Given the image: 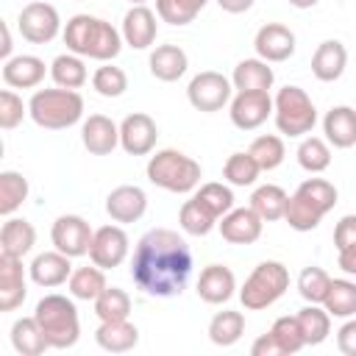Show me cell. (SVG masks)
<instances>
[{"label":"cell","mask_w":356,"mask_h":356,"mask_svg":"<svg viewBox=\"0 0 356 356\" xmlns=\"http://www.w3.org/2000/svg\"><path fill=\"white\" fill-rule=\"evenodd\" d=\"M192 275V250L178 231L150 228L136 242L131 259L134 284L153 298L181 295Z\"/></svg>","instance_id":"1"},{"label":"cell","mask_w":356,"mask_h":356,"mask_svg":"<svg viewBox=\"0 0 356 356\" xmlns=\"http://www.w3.org/2000/svg\"><path fill=\"white\" fill-rule=\"evenodd\" d=\"M64 44L70 53H75L81 58L111 61L120 56L125 39L111 22L92 17V14H75L64 25Z\"/></svg>","instance_id":"2"},{"label":"cell","mask_w":356,"mask_h":356,"mask_svg":"<svg viewBox=\"0 0 356 356\" xmlns=\"http://www.w3.org/2000/svg\"><path fill=\"white\" fill-rule=\"evenodd\" d=\"M337 186L325 178H306L286 200L284 220L292 231H314L320 220L337 206Z\"/></svg>","instance_id":"3"},{"label":"cell","mask_w":356,"mask_h":356,"mask_svg":"<svg viewBox=\"0 0 356 356\" xmlns=\"http://www.w3.org/2000/svg\"><path fill=\"white\" fill-rule=\"evenodd\" d=\"M28 117L44 131H64L83 117V97L75 89H36L28 100Z\"/></svg>","instance_id":"4"},{"label":"cell","mask_w":356,"mask_h":356,"mask_svg":"<svg viewBox=\"0 0 356 356\" xmlns=\"http://www.w3.org/2000/svg\"><path fill=\"white\" fill-rule=\"evenodd\" d=\"M33 317L36 323L42 325L44 337H47V345L56 348V350H64V348H72L81 337V320H78V309L72 303V298L67 295H58V292H50L44 295L36 309H33Z\"/></svg>","instance_id":"5"},{"label":"cell","mask_w":356,"mask_h":356,"mask_svg":"<svg viewBox=\"0 0 356 356\" xmlns=\"http://www.w3.org/2000/svg\"><path fill=\"white\" fill-rule=\"evenodd\" d=\"M147 181L159 189H167V192H175V195H186L192 192L197 184H200V164L175 150V147H164V150H156L147 161Z\"/></svg>","instance_id":"6"},{"label":"cell","mask_w":356,"mask_h":356,"mask_svg":"<svg viewBox=\"0 0 356 356\" xmlns=\"http://www.w3.org/2000/svg\"><path fill=\"white\" fill-rule=\"evenodd\" d=\"M286 289H289V270L281 261L267 259V261H259L253 273L245 278L239 289V300L248 312H261L273 306Z\"/></svg>","instance_id":"7"},{"label":"cell","mask_w":356,"mask_h":356,"mask_svg":"<svg viewBox=\"0 0 356 356\" xmlns=\"http://www.w3.org/2000/svg\"><path fill=\"white\" fill-rule=\"evenodd\" d=\"M273 120L284 136L300 139V136L312 134V128L317 122V108H314L312 97L306 95V89L284 86L273 97Z\"/></svg>","instance_id":"8"},{"label":"cell","mask_w":356,"mask_h":356,"mask_svg":"<svg viewBox=\"0 0 356 356\" xmlns=\"http://www.w3.org/2000/svg\"><path fill=\"white\" fill-rule=\"evenodd\" d=\"M186 97H189L192 108L211 114V111H220L222 106L231 103V97H234V83H231L222 72H217V70H203V72H197V75L189 81Z\"/></svg>","instance_id":"9"},{"label":"cell","mask_w":356,"mask_h":356,"mask_svg":"<svg viewBox=\"0 0 356 356\" xmlns=\"http://www.w3.org/2000/svg\"><path fill=\"white\" fill-rule=\"evenodd\" d=\"M17 28L22 33L25 42L31 44H47L58 36L61 31V17L56 11V6L44 3V0H36V3H28L19 17H17Z\"/></svg>","instance_id":"10"},{"label":"cell","mask_w":356,"mask_h":356,"mask_svg":"<svg viewBox=\"0 0 356 356\" xmlns=\"http://www.w3.org/2000/svg\"><path fill=\"white\" fill-rule=\"evenodd\" d=\"M92 236H95V231L89 228V222L81 214H61V217H56V222L50 228L53 248L67 253L70 259L86 256L92 248Z\"/></svg>","instance_id":"11"},{"label":"cell","mask_w":356,"mask_h":356,"mask_svg":"<svg viewBox=\"0 0 356 356\" xmlns=\"http://www.w3.org/2000/svg\"><path fill=\"white\" fill-rule=\"evenodd\" d=\"M128 250H131V239L122 225H100L92 236L89 259H92V264H97L103 270H114L125 261Z\"/></svg>","instance_id":"12"},{"label":"cell","mask_w":356,"mask_h":356,"mask_svg":"<svg viewBox=\"0 0 356 356\" xmlns=\"http://www.w3.org/2000/svg\"><path fill=\"white\" fill-rule=\"evenodd\" d=\"M228 114L239 131H253L273 114V97L270 92H236L228 103Z\"/></svg>","instance_id":"13"},{"label":"cell","mask_w":356,"mask_h":356,"mask_svg":"<svg viewBox=\"0 0 356 356\" xmlns=\"http://www.w3.org/2000/svg\"><path fill=\"white\" fill-rule=\"evenodd\" d=\"M159 128L156 120L145 111H134L120 122V147L128 156H147L156 147Z\"/></svg>","instance_id":"14"},{"label":"cell","mask_w":356,"mask_h":356,"mask_svg":"<svg viewBox=\"0 0 356 356\" xmlns=\"http://www.w3.org/2000/svg\"><path fill=\"white\" fill-rule=\"evenodd\" d=\"M145 211H147V195L136 184H122V186L111 189L106 197V214L120 225L142 220Z\"/></svg>","instance_id":"15"},{"label":"cell","mask_w":356,"mask_h":356,"mask_svg":"<svg viewBox=\"0 0 356 356\" xmlns=\"http://www.w3.org/2000/svg\"><path fill=\"white\" fill-rule=\"evenodd\" d=\"M253 47H256V56L270 61V64H278V61H286L292 58L295 53V33L281 25V22H267L256 31V39H253Z\"/></svg>","instance_id":"16"},{"label":"cell","mask_w":356,"mask_h":356,"mask_svg":"<svg viewBox=\"0 0 356 356\" xmlns=\"http://www.w3.org/2000/svg\"><path fill=\"white\" fill-rule=\"evenodd\" d=\"M261 225H264V220H261L250 206L231 209V211H228L225 217H220V222H217L222 239L231 242V245H253V242L261 236Z\"/></svg>","instance_id":"17"},{"label":"cell","mask_w":356,"mask_h":356,"mask_svg":"<svg viewBox=\"0 0 356 356\" xmlns=\"http://www.w3.org/2000/svg\"><path fill=\"white\" fill-rule=\"evenodd\" d=\"M25 295H28V281H25L22 259L0 253V312L19 309Z\"/></svg>","instance_id":"18"},{"label":"cell","mask_w":356,"mask_h":356,"mask_svg":"<svg viewBox=\"0 0 356 356\" xmlns=\"http://www.w3.org/2000/svg\"><path fill=\"white\" fill-rule=\"evenodd\" d=\"M156 11H150L147 6H131L122 17V39L128 47L134 50H147L153 42H156V31H159V22H156Z\"/></svg>","instance_id":"19"},{"label":"cell","mask_w":356,"mask_h":356,"mask_svg":"<svg viewBox=\"0 0 356 356\" xmlns=\"http://www.w3.org/2000/svg\"><path fill=\"white\" fill-rule=\"evenodd\" d=\"M81 142L92 156H108L120 145V125L106 114H89L81 125Z\"/></svg>","instance_id":"20"},{"label":"cell","mask_w":356,"mask_h":356,"mask_svg":"<svg viewBox=\"0 0 356 356\" xmlns=\"http://www.w3.org/2000/svg\"><path fill=\"white\" fill-rule=\"evenodd\" d=\"M28 275L36 286H61L70 281L72 275V264H70V256L61 253V250H44L39 253L31 267H28Z\"/></svg>","instance_id":"21"},{"label":"cell","mask_w":356,"mask_h":356,"mask_svg":"<svg viewBox=\"0 0 356 356\" xmlns=\"http://www.w3.org/2000/svg\"><path fill=\"white\" fill-rule=\"evenodd\" d=\"M234 289H236V278H234L231 267H225V264H209V267L200 270L197 298L203 303L220 306V303H225V300L234 298Z\"/></svg>","instance_id":"22"},{"label":"cell","mask_w":356,"mask_h":356,"mask_svg":"<svg viewBox=\"0 0 356 356\" xmlns=\"http://www.w3.org/2000/svg\"><path fill=\"white\" fill-rule=\"evenodd\" d=\"M44 61L39 56H11L8 61H3V81L11 89H36L44 81Z\"/></svg>","instance_id":"23"},{"label":"cell","mask_w":356,"mask_h":356,"mask_svg":"<svg viewBox=\"0 0 356 356\" xmlns=\"http://www.w3.org/2000/svg\"><path fill=\"white\" fill-rule=\"evenodd\" d=\"M348 67V50L339 39H325L317 44L314 56H312V75L323 83H331L337 78H342Z\"/></svg>","instance_id":"24"},{"label":"cell","mask_w":356,"mask_h":356,"mask_svg":"<svg viewBox=\"0 0 356 356\" xmlns=\"http://www.w3.org/2000/svg\"><path fill=\"white\" fill-rule=\"evenodd\" d=\"M323 134H325V142L339 150L353 147L356 145V108L350 106L328 108L323 117Z\"/></svg>","instance_id":"25"},{"label":"cell","mask_w":356,"mask_h":356,"mask_svg":"<svg viewBox=\"0 0 356 356\" xmlns=\"http://www.w3.org/2000/svg\"><path fill=\"white\" fill-rule=\"evenodd\" d=\"M275 81V72L270 67V61L264 58H242L236 67H234V75H231V83L236 92H270Z\"/></svg>","instance_id":"26"},{"label":"cell","mask_w":356,"mask_h":356,"mask_svg":"<svg viewBox=\"0 0 356 356\" xmlns=\"http://www.w3.org/2000/svg\"><path fill=\"white\" fill-rule=\"evenodd\" d=\"M95 342L108 353H125L134 350L139 342V328L125 320H100V328L95 331Z\"/></svg>","instance_id":"27"},{"label":"cell","mask_w":356,"mask_h":356,"mask_svg":"<svg viewBox=\"0 0 356 356\" xmlns=\"http://www.w3.org/2000/svg\"><path fill=\"white\" fill-rule=\"evenodd\" d=\"M147 67H150V75L156 81H164V83H172L178 81L186 67H189V56L184 53V47L178 44H159L150 58H147Z\"/></svg>","instance_id":"28"},{"label":"cell","mask_w":356,"mask_h":356,"mask_svg":"<svg viewBox=\"0 0 356 356\" xmlns=\"http://www.w3.org/2000/svg\"><path fill=\"white\" fill-rule=\"evenodd\" d=\"M36 245V228L25 217H6L0 228V253L6 256H28Z\"/></svg>","instance_id":"29"},{"label":"cell","mask_w":356,"mask_h":356,"mask_svg":"<svg viewBox=\"0 0 356 356\" xmlns=\"http://www.w3.org/2000/svg\"><path fill=\"white\" fill-rule=\"evenodd\" d=\"M11 345H14V350L19 356H42L50 348L42 325L36 323V317L14 320V325H11Z\"/></svg>","instance_id":"30"},{"label":"cell","mask_w":356,"mask_h":356,"mask_svg":"<svg viewBox=\"0 0 356 356\" xmlns=\"http://www.w3.org/2000/svg\"><path fill=\"white\" fill-rule=\"evenodd\" d=\"M286 200H289V195H286L278 184H261V186H256L253 195H250V209H253L264 222H275V220H284Z\"/></svg>","instance_id":"31"},{"label":"cell","mask_w":356,"mask_h":356,"mask_svg":"<svg viewBox=\"0 0 356 356\" xmlns=\"http://www.w3.org/2000/svg\"><path fill=\"white\" fill-rule=\"evenodd\" d=\"M245 334V314L242 312H234V309H225V312H217L209 323V339L220 348H231L242 339Z\"/></svg>","instance_id":"32"},{"label":"cell","mask_w":356,"mask_h":356,"mask_svg":"<svg viewBox=\"0 0 356 356\" xmlns=\"http://www.w3.org/2000/svg\"><path fill=\"white\" fill-rule=\"evenodd\" d=\"M50 78H53V83L61 86V89H81V86L86 83L89 72H86V64H83L81 56H75V53H61V56H56L53 64H50Z\"/></svg>","instance_id":"33"},{"label":"cell","mask_w":356,"mask_h":356,"mask_svg":"<svg viewBox=\"0 0 356 356\" xmlns=\"http://www.w3.org/2000/svg\"><path fill=\"white\" fill-rule=\"evenodd\" d=\"M298 323H300V334L306 345H320L328 339L331 334V314L325 312L323 303H309L298 312Z\"/></svg>","instance_id":"34"},{"label":"cell","mask_w":356,"mask_h":356,"mask_svg":"<svg viewBox=\"0 0 356 356\" xmlns=\"http://www.w3.org/2000/svg\"><path fill=\"white\" fill-rule=\"evenodd\" d=\"M325 312L331 317H356V281L350 278H331V286H328V295L323 300Z\"/></svg>","instance_id":"35"},{"label":"cell","mask_w":356,"mask_h":356,"mask_svg":"<svg viewBox=\"0 0 356 356\" xmlns=\"http://www.w3.org/2000/svg\"><path fill=\"white\" fill-rule=\"evenodd\" d=\"M67 286H70V295H72L75 300H92V303H95V298H97L108 284H106L103 267L92 264V267H78V270H72Z\"/></svg>","instance_id":"36"},{"label":"cell","mask_w":356,"mask_h":356,"mask_svg":"<svg viewBox=\"0 0 356 356\" xmlns=\"http://www.w3.org/2000/svg\"><path fill=\"white\" fill-rule=\"evenodd\" d=\"M28 200V178L17 170L0 172V214L11 217Z\"/></svg>","instance_id":"37"},{"label":"cell","mask_w":356,"mask_h":356,"mask_svg":"<svg viewBox=\"0 0 356 356\" xmlns=\"http://www.w3.org/2000/svg\"><path fill=\"white\" fill-rule=\"evenodd\" d=\"M178 222H181V228L186 231V234H192V236H206V234H211L214 228H217V217L192 195L184 206H181V211H178Z\"/></svg>","instance_id":"38"},{"label":"cell","mask_w":356,"mask_h":356,"mask_svg":"<svg viewBox=\"0 0 356 356\" xmlns=\"http://www.w3.org/2000/svg\"><path fill=\"white\" fill-rule=\"evenodd\" d=\"M261 167L256 164V159L248 153V150H239V153H231L222 164V178L231 184V186H253L256 178H259Z\"/></svg>","instance_id":"39"},{"label":"cell","mask_w":356,"mask_h":356,"mask_svg":"<svg viewBox=\"0 0 356 356\" xmlns=\"http://www.w3.org/2000/svg\"><path fill=\"white\" fill-rule=\"evenodd\" d=\"M248 153L256 159V164L261 167V172H270L275 167H281L284 156H286V147H284V139L275 136V134H261L250 142Z\"/></svg>","instance_id":"40"},{"label":"cell","mask_w":356,"mask_h":356,"mask_svg":"<svg viewBox=\"0 0 356 356\" xmlns=\"http://www.w3.org/2000/svg\"><path fill=\"white\" fill-rule=\"evenodd\" d=\"M295 156H298V164H300L306 172H312V175L328 170V164H331V147H328V142L320 139V136H303Z\"/></svg>","instance_id":"41"},{"label":"cell","mask_w":356,"mask_h":356,"mask_svg":"<svg viewBox=\"0 0 356 356\" xmlns=\"http://www.w3.org/2000/svg\"><path fill=\"white\" fill-rule=\"evenodd\" d=\"M209 0H156V14L167 25H189Z\"/></svg>","instance_id":"42"},{"label":"cell","mask_w":356,"mask_h":356,"mask_svg":"<svg viewBox=\"0 0 356 356\" xmlns=\"http://www.w3.org/2000/svg\"><path fill=\"white\" fill-rule=\"evenodd\" d=\"M95 314L100 320H125L131 314V295L120 286H106L95 298Z\"/></svg>","instance_id":"43"},{"label":"cell","mask_w":356,"mask_h":356,"mask_svg":"<svg viewBox=\"0 0 356 356\" xmlns=\"http://www.w3.org/2000/svg\"><path fill=\"white\" fill-rule=\"evenodd\" d=\"M270 334H273V337H275V342L281 345L284 356H292V353H298V350H303V348H306L303 334H300L298 314H284V317H278V320L270 325Z\"/></svg>","instance_id":"44"},{"label":"cell","mask_w":356,"mask_h":356,"mask_svg":"<svg viewBox=\"0 0 356 356\" xmlns=\"http://www.w3.org/2000/svg\"><path fill=\"white\" fill-rule=\"evenodd\" d=\"M328 286H331V275L323 267L312 264L298 275V292L306 303H323L328 295Z\"/></svg>","instance_id":"45"},{"label":"cell","mask_w":356,"mask_h":356,"mask_svg":"<svg viewBox=\"0 0 356 356\" xmlns=\"http://www.w3.org/2000/svg\"><path fill=\"white\" fill-rule=\"evenodd\" d=\"M195 197L220 220V217H225L231 209H234V192H231V186H225V184H217V181H209V184H203L197 192H195Z\"/></svg>","instance_id":"46"},{"label":"cell","mask_w":356,"mask_h":356,"mask_svg":"<svg viewBox=\"0 0 356 356\" xmlns=\"http://www.w3.org/2000/svg\"><path fill=\"white\" fill-rule=\"evenodd\" d=\"M92 86H95V92L100 97H120L128 89V75H125V70H120V67H114V64L106 61L103 67L95 70Z\"/></svg>","instance_id":"47"},{"label":"cell","mask_w":356,"mask_h":356,"mask_svg":"<svg viewBox=\"0 0 356 356\" xmlns=\"http://www.w3.org/2000/svg\"><path fill=\"white\" fill-rule=\"evenodd\" d=\"M28 114V106L22 103V97L11 89H3L0 92V128L3 131H11L22 122V117Z\"/></svg>","instance_id":"48"},{"label":"cell","mask_w":356,"mask_h":356,"mask_svg":"<svg viewBox=\"0 0 356 356\" xmlns=\"http://www.w3.org/2000/svg\"><path fill=\"white\" fill-rule=\"evenodd\" d=\"M350 245H356V214H345L334 225V248L337 250H345Z\"/></svg>","instance_id":"49"},{"label":"cell","mask_w":356,"mask_h":356,"mask_svg":"<svg viewBox=\"0 0 356 356\" xmlns=\"http://www.w3.org/2000/svg\"><path fill=\"white\" fill-rule=\"evenodd\" d=\"M337 348L345 356H356V317H348L337 331Z\"/></svg>","instance_id":"50"},{"label":"cell","mask_w":356,"mask_h":356,"mask_svg":"<svg viewBox=\"0 0 356 356\" xmlns=\"http://www.w3.org/2000/svg\"><path fill=\"white\" fill-rule=\"evenodd\" d=\"M250 353L253 356H284V350H281V345L275 342V337L267 331V334H261L253 345H250Z\"/></svg>","instance_id":"51"},{"label":"cell","mask_w":356,"mask_h":356,"mask_svg":"<svg viewBox=\"0 0 356 356\" xmlns=\"http://www.w3.org/2000/svg\"><path fill=\"white\" fill-rule=\"evenodd\" d=\"M337 264H339V270H342L345 275H356V245H350V248L339 250Z\"/></svg>","instance_id":"52"},{"label":"cell","mask_w":356,"mask_h":356,"mask_svg":"<svg viewBox=\"0 0 356 356\" xmlns=\"http://www.w3.org/2000/svg\"><path fill=\"white\" fill-rule=\"evenodd\" d=\"M253 3H256V0H217V6H220L222 11H228V14H245Z\"/></svg>","instance_id":"53"},{"label":"cell","mask_w":356,"mask_h":356,"mask_svg":"<svg viewBox=\"0 0 356 356\" xmlns=\"http://www.w3.org/2000/svg\"><path fill=\"white\" fill-rule=\"evenodd\" d=\"M0 28H3V44H0V58H3V61H8V58H11V47H14V44H11V31H8V25H6V22H3Z\"/></svg>","instance_id":"54"},{"label":"cell","mask_w":356,"mask_h":356,"mask_svg":"<svg viewBox=\"0 0 356 356\" xmlns=\"http://www.w3.org/2000/svg\"><path fill=\"white\" fill-rule=\"evenodd\" d=\"M320 0H289V6H295V8H312V6H317Z\"/></svg>","instance_id":"55"},{"label":"cell","mask_w":356,"mask_h":356,"mask_svg":"<svg viewBox=\"0 0 356 356\" xmlns=\"http://www.w3.org/2000/svg\"><path fill=\"white\" fill-rule=\"evenodd\" d=\"M131 3H134V6H145V0H131Z\"/></svg>","instance_id":"56"}]
</instances>
